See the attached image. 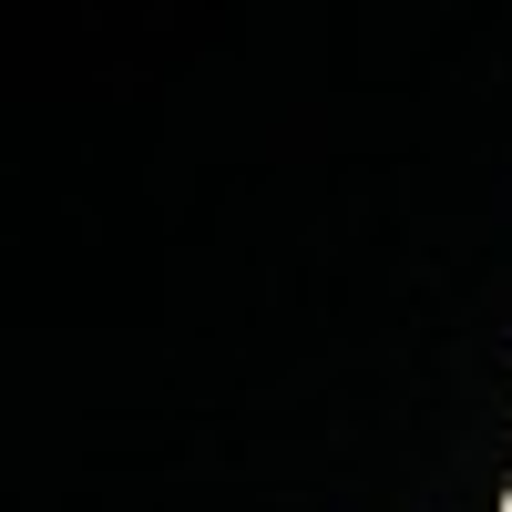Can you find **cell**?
I'll list each match as a JSON object with an SVG mask.
<instances>
[]
</instances>
